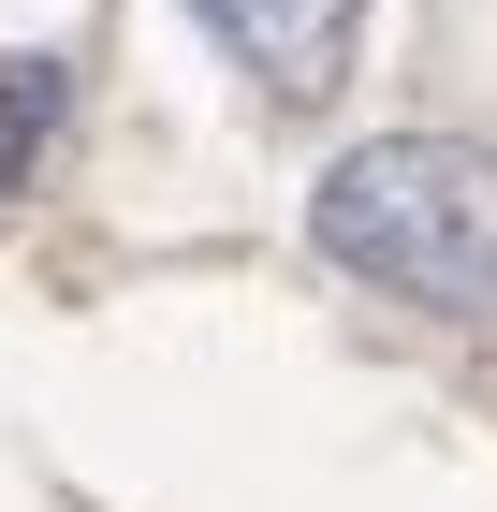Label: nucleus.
Returning <instances> with one entry per match:
<instances>
[{
    "mask_svg": "<svg viewBox=\"0 0 497 512\" xmlns=\"http://www.w3.org/2000/svg\"><path fill=\"white\" fill-rule=\"evenodd\" d=\"M191 30L264 103H337L351 59H366V0H191Z\"/></svg>",
    "mask_w": 497,
    "mask_h": 512,
    "instance_id": "nucleus-2",
    "label": "nucleus"
},
{
    "mask_svg": "<svg viewBox=\"0 0 497 512\" xmlns=\"http://www.w3.org/2000/svg\"><path fill=\"white\" fill-rule=\"evenodd\" d=\"M59 118H74V74H59V59H0V205L44 176Z\"/></svg>",
    "mask_w": 497,
    "mask_h": 512,
    "instance_id": "nucleus-3",
    "label": "nucleus"
},
{
    "mask_svg": "<svg viewBox=\"0 0 497 512\" xmlns=\"http://www.w3.org/2000/svg\"><path fill=\"white\" fill-rule=\"evenodd\" d=\"M307 249L395 308L497 322V147L468 132H366L322 161L307 191Z\"/></svg>",
    "mask_w": 497,
    "mask_h": 512,
    "instance_id": "nucleus-1",
    "label": "nucleus"
}]
</instances>
